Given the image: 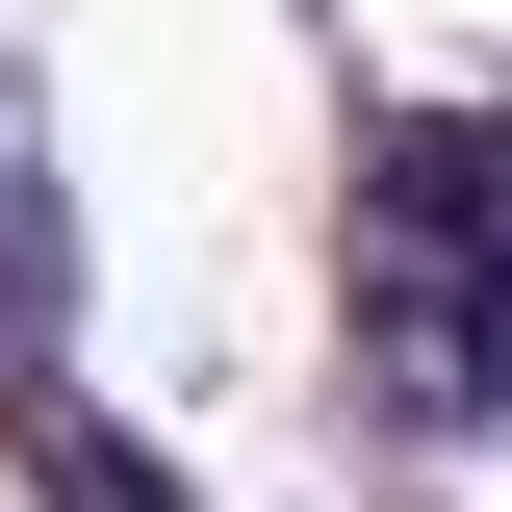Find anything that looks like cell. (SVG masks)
<instances>
[{
    "label": "cell",
    "mask_w": 512,
    "mask_h": 512,
    "mask_svg": "<svg viewBox=\"0 0 512 512\" xmlns=\"http://www.w3.org/2000/svg\"><path fill=\"white\" fill-rule=\"evenodd\" d=\"M52 512H180V487H154L128 436H52Z\"/></svg>",
    "instance_id": "3"
},
{
    "label": "cell",
    "mask_w": 512,
    "mask_h": 512,
    "mask_svg": "<svg viewBox=\"0 0 512 512\" xmlns=\"http://www.w3.org/2000/svg\"><path fill=\"white\" fill-rule=\"evenodd\" d=\"M359 359L410 436H512V128L359 154Z\"/></svg>",
    "instance_id": "1"
},
{
    "label": "cell",
    "mask_w": 512,
    "mask_h": 512,
    "mask_svg": "<svg viewBox=\"0 0 512 512\" xmlns=\"http://www.w3.org/2000/svg\"><path fill=\"white\" fill-rule=\"evenodd\" d=\"M0 359H52V205H26V128H0Z\"/></svg>",
    "instance_id": "2"
}]
</instances>
